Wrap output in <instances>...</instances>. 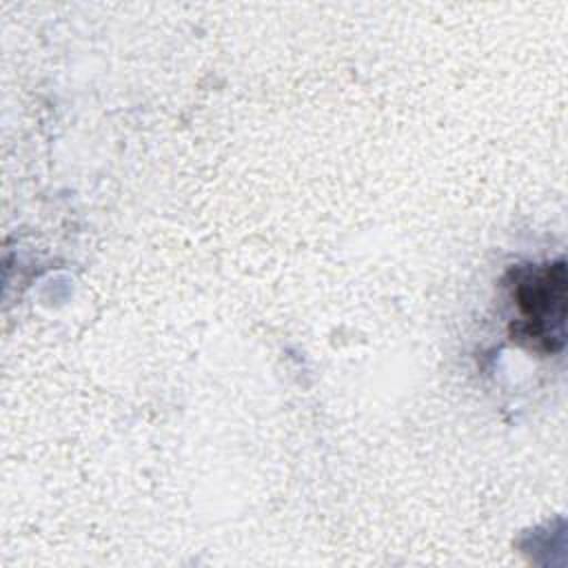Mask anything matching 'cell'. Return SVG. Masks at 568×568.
<instances>
[{
  "label": "cell",
  "mask_w": 568,
  "mask_h": 568,
  "mask_svg": "<svg viewBox=\"0 0 568 568\" xmlns=\"http://www.w3.org/2000/svg\"><path fill=\"white\" fill-rule=\"evenodd\" d=\"M508 293L515 308L510 337L539 355L559 353L566 342V262L557 260L513 268Z\"/></svg>",
  "instance_id": "cell-1"
}]
</instances>
